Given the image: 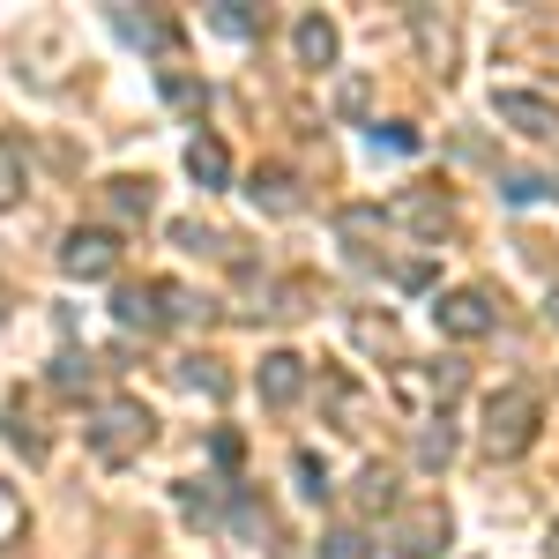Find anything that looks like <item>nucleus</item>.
<instances>
[{
	"label": "nucleus",
	"instance_id": "2",
	"mask_svg": "<svg viewBox=\"0 0 559 559\" xmlns=\"http://www.w3.org/2000/svg\"><path fill=\"white\" fill-rule=\"evenodd\" d=\"M537 418H545V403H537V388H492L485 395V455H500V463H515L522 448L537 440Z\"/></svg>",
	"mask_w": 559,
	"mask_h": 559
},
{
	"label": "nucleus",
	"instance_id": "5",
	"mask_svg": "<svg viewBox=\"0 0 559 559\" xmlns=\"http://www.w3.org/2000/svg\"><path fill=\"white\" fill-rule=\"evenodd\" d=\"M492 120H508L515 134L552 142V134H559V105H552V97H537V90H500V97H492Z\"/></svg>",
	"mask_w": 559,
	"mask_h": 559
},
{
	"label": "nucleus",
	"instance_id": "3",
	"mask_svg": "<svg viewBox=\"0 0 559 559\" xmlns=\"http://www.w3.org/2000/svg\"><path fill=\"white\" fill-rule=\"evenodd\" d=\"M388 545H395V552L403 559H440L448 552V515H440V508H395V515H388Z\"/></svg>",
	"mask_w": 559,
	"mask_h": 559
},
{
	"label": "nucleus",
	"instance_id": "18",
	"mask_svg": "<svg viewBox=\"0 0 559 559\" xmlns=\"http://www.w3.org/2000/svg\"><path fill=\"white\" fill-rule=\"evenodd\" d=\"M15 194H23V150H15V142L0 134V210H8Z\"/></svg>",
	"mask_w": 559,
	"mask_h": 559
},
{
	"label": "nucleus",
	"instance_id": "4",
	"mask_svg": "<svg viewBox=\"0 0 559 559\" xmlns=\"http://www.w3.org/2000/svg\"><path fill=\"white\" fill-rule=\"evenodd\" d=\"M60 269H68V276H83V284H97V276H112V269H120V239H112V231H97V224H90V231H68Z\"/></svg>",
	"mask_w": 559,
	"mask_h": 559
},
{
	"label": "nucleus",
	"instance_id": "16",
	"mask_svg": "<svg viewBox=\"0 0 559 559\" xmlns=\"http://www.w3.org/2000/svg\"><path fill=\"white\" fill-rule=\"evenodd\" d=\"M179 381L202 388L210 403H224V395H231V381H224V366H216V358H179Z\"/></svg>",
	"mask_w": 559,
	"mask_h": 559
},
{
	"label": "nucleus",
	"instance_id": "1",
	"mask_svg": "<svg viewBox=\"0 0 559 559\" xmlns=\"http://www.w3.org/2000/svg\"><path fill=\"white\" fill-rule=\"evenodd\" d=\"M83 440H90V455H97V463H134V455L157 440V418H150L134 395H112V403H97V411H90Z\"/></svg>",
	"mask_w": 559,
	"mask_h": 559
},
{
	"label": "nucleus",
	"instance_id": "22",
	"mask_svg": "<svg viewBox=\"0 0 559 559\" xmlns=\"http://www.w3.org/2000/svg\"><path fill=\"white\" fill-rule=\"evenodd\" d=\"M358 344L366 350H395V321H373V313H366V321H358Z\"/></svg>",
	"mask_w": 559,
	"mask_h": 559
},
{
	"label": "nucleus",
	"instance_id": "12",
	"mask_svg": "<svg viewBox=\"0 0 559 559\" xmlns=\"http://www.w3.org/2000/svg\"><path fill=\"white\" fill-rule=\"evenodd\" d=\"M247 194H254V202H261L269 216H292V210H299V187H292V173H284V165L254 173V187H247Z\"/></svg>",
	"mask_w": 559,
	"mask_h": 559
},
{
	"label": "nucleus",
	"instance_id": "28",
	"mask_svg": "<svg viewBox=\"0 0 559 559\" xmlns=\"http://www.w3.org/2000/svg\"><path fill=\"white\" fill-rule=\"evenodd\" d=\"M545 313H552V321H559V284H552V292H545Z\"/></svg>",
	"mask_w": 559,
	"mask_h": 559
},
{
	"label": "nucleus",
	"instance_id": "14",
	"mask_svg": "<svg viewBox=\"0 0 559 559\" xmlns=\"http://www.w3.org/2000/svg\"><path fill=\"white\" fill-rule=\"evenodd\" d=\"M90 381H97V358H90V350H60V358H52V388H60V395H83Z\"/></svg>",
	"mask_w": 559,
	"mask_h": 559
},
{
	"label": "nucleus",
	"instance_id": "9",
	"mask_svg": "<svg viewBox=\"0 0 559 559\" xmlns=\"http://www.w3.org/2000/svg\"><path fill=\"white\" fill-rule=\"evenodd\" d=\"M112 321L157 336V329H165V284H120V292H112Z\"/></svg>",
	"mask_w": 559,
	"mask_h": 559
},
{
	"label": "nucleus",
	"instance_id": "13",
	"mask_svg": "<svg viewBox=\"0 0 559 559\" xmlns=\"http://www.w3.org/2000/svg\"><path fill=\"white\" fill-rule=\"evenodd\" d=\"M299 60L306 68H336V23L329 15H306L299 23Z\"/></svg>",
	"mask_w": 559,
	"mask_h": 559
},
{
	"label": "nucleus",
	"instance_id": "25",
	"mask_svg": "<svg viewBox=\"0 0 559 559\" xmlns=\"http://www.w3.org/2000/svg\"><path fill=\"white\" fill-rule=\"evenodd\" d=\"M545 194V179L537 173H508V202H537Z\"/></svg>",
	"mask_w": 559,
	"mask_h": 559
},
{
	"label": "nucleus",
	"instance_id": "11",
	"mask_svg": "<svg viewBox=\"0 0 559 559\" xmlns=\"http://www.w3.org/2000/svg\"><path fill=\"white\" fill-rule=\"evenodd\" d=\"M350 500H358V515H395V471H388V463H366Z\"/></svg>",
	"mask_w": 559,
	"mask_h": 559
},
{
	"label": "nucleus",
	"instance_id": "27",
	"mask_svg": "<svg viewBox=\"0 0 559 559\" xmlns=\"http://www.w3.org/2000/svg\"><path fill=\"white\" fill-rule=\"evenodd\" d=\"M173 239H179V247H194V254L216 247V231H202V224H173Z\"/></svg>",
	"mask_w": 559,
	"mask_h": 559
},
{
	"label": "nucleus",
	"instance_id": "24",
	"mask_svg": "<svg viewBox=\"0 0 559 559\" xmlns=\"http://www.w3.org/2000/svg\"><path fill=\"white\" fill-rule=\"evenodd\" d=\"M373 150H418V134L403 128V120H388V128H373Z\"/></svg>",
	"mask_w": 559,
	"mask_h": 559
},
{
	"label": "nucleus",
	"instance_id": "26",
	"mask_svg": "<svg viewBox=\"0 0 559 559\" xmlns=\"http://www.w3.org/2000/svg\"><path fill=\"white\" fill-rule=\"evenodd\" d=\"M299 485H306V492H313V500H321V492H329V471H321V463H313V455H306V448H299Z\"/></svg>",
	"mask_w": 559,
	"mask_h": 559
},
{
	"label": "nucleus",
	"instance_id": "15",
	"mask_svg": "<svg viewBox=\"0 0 559 559\" xmlns=\"http://www.w3.org/2000/svg\"><path fill=\"white\" fill-rule=\"evenodd\" d=\"M105 202H112V216L142 224L150 216V179H105Z\"/></svg>",
	"mask_w": 559,
	"mask_h": 559
},
{
	"label": "nucleus",
	"instance_id": "6",
	"mask_svg": "<svg viewBox=\"0 0 559 559\" xmlns=\"http://www.w3.org/2000/svg\"><path fill=\"white\" fill-rule=\"evenodd\" d=\"M432 321H440V336L477 344V336H492V299L485 292H448V299L432 306Z\"/></svg>",
	"mask_w": 559,
	"mask_h": 559
},
{
	"label": "nucleus",
	"instance_id": "23",
	"mask_svg": "<svg viewBox=\"0 0 559 559\" xmlns=\"http://www.w3.org/2000/svg\"><path fill=\"white\" fill-rule=\"evenodd\" d=\"M216 23H224V31H239V38L261 31V15H254V8H239V0H224V8H216Z\"/></svg>",
	"mask_w": 559,
	"mask_h": 559
},
{
	"label": "nucleus",
	"instance_id": "29",
	"mask_svg": "<svg viewBox=\"0 0 559 559\" xmlns=\"http://www.w3.org/2000/svg\"><path fill=\"white\" fill-rule=\"evenodd\" d=\"M545 552H552V559H559V522H552V545H545Z\"/></svg>",
	"mask_w": 559,
	"mask_h": 559
},
{
	"label": "nucleus",
	"instance_id": "7",
	"mask_svg": "<svg viewBox=\"0 0 559 559\" xmlns=\"http://www.w3.org/2000/svg\"><path fill=\"white\" fill-rule=\"evenodd\" d=\"M254 388H261L269 411H292V403L306 395V358H299V350H269L261 373H254Z\"/></svg>",
	"mask_w": 559,
	"mask_h": 559
},
{
	"label": "nucleus",
	"instance_id": "20",
	"mask_svg": "<svg viewBox=\"0 0 559 559\" xmlns=\"http://www.w3.org/2000/svg\"><path fill=\"white\" fill-rule=\"evenodd\" d=\"M15 537H23V492L0 485V545H15Z\"/></svg>",
	"mask_w": 559,
	"mask_h": 559
},
{
	"label": "nucleus",
	"instance_id": "30",
	"mask_svg": "<svg viewBox=\"0 0 559 559\" xmlns=\"http://www.w3.org/2000/svg\"><path fill=\"white\" fill-rule=\"evenodd\" d=\"M0 313H8V292H0Z\"/></svg>",
	"mask_w": 559,
	"mask_h": 559
},
{
	"label": "nucleus",
	"instance_id": "19",
	"mask_svg": "<svg viewBox=\"0 0 559 559\" xmlns=\"http://www.w3.org/2000/svg\"><path fill=\"white\" fill-rule=\"evenodd\" d=\"M418 38H426V52H432V68H440V75H448V45H455V38H448V23H432L426 8H418Z\"/></svg>",
	"mask_w": 559,
	"mask_h": 559
},
{
	"label": "nucleus",
	"instance_id": "17",
	"mask_svg": "<svg viewBox=\"0 0 559 559\" xmlns=\"http://www.w3.org/2000/svg\"><path fill=\"white\" fill-rule=\"evenodd\" d=\"M366 552H373V545H366V530H358V522H336V530L321 537V559H366Z\"/></svg>",
	"mask_w": 559,
	"mask_h": 559
},
{
	"label": "nucleus",
	"instance_id": "8",
	"mask_svg": "<svg viewBox=\"0 0 559 559\" xmlns=\"http://www.w3.org/2000/svg\"><path fill=\"white\" fill-rule=\"evenodd\" d=\"M388 216H395V224H411L418 239H440V231L455 224L448 194H432V187H411V194H395V202H388Z\"/></svg>",
	"mask_w": 559,
	"mask_h": 559
},
{
	"label": "nucleus",
	"instance_id": "10",
	"mask_svg": "<svg viewBox=\"0 0 559 559\" xmlns=\"http://www.w3.org/2000/svg\"><path fill=\"white\" fill-rule=\"evenodd\" d=\"M187 173L202 179V187H224V179H231V150H224L216 134H194V142H187Z\"/></svg>",
	"mask_w": 559,
	"mask_h": 559
},
{
	"label": "nucleus",
	"instance_id": "21",
	"mask_svg": "<svg viewBox=\"0 0 559 559\" xmlns=\"http://www.w3.org/2000/svg\"><path fill=\"white\" fill-rule=\"evenodd\" d=\"M448 455H455V432H448V426H440V432H418V463H426V471H440Z\"/></svg>",
	"mask_w": 559,
	"mask_h": 559
}]
</instances>
